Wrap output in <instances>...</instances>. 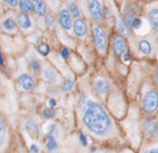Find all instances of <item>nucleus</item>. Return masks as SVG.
I'll use <instances>...</instances> for the list:
<instances>
[{
	"label": "nucleus",
	"mask_w": 158,
	"mask_h": 153,
	"mask_svg": "<svg viewBox=\"0 0 158 153\" xmlns=\"http://www.w3.org/2000/svg\"><path fill=\"white\" fill-rule=\"evenodd\" d=\"M80 107L83 111V123L90 133L100 138L109 137L112 133L114 121L102 105L83 95L80 97Z\"/></svg>",
	"instance_id": "nucleus-1"
},
{
	"label": "nucleus",
	"mask_w": 158,
	"mask_h": 153,
	"mask_svg": "<svg viewBox=\"0 0 158 153\" xmlns=\"http://www.w3.org/2000/svg\"><path fill=\"white\" fill-rule=\"evenodd\" d=\"M91 35H93V41L95 43V47L100 53H106L107 46H109V39H107V33L100 23H96L91 28Z\"/></svg>",
	"instance_id": "nucleus-2"
},
{
	"label": "nucleus",
	"mask_w": 158,
	"mask_h": 153,
	"mask_svg": "<svg viewBox=\"0 0 158 153\" xmlns=\"http://www.w3.org/2000/svg\"><path fill=\"white\" fill-rule=\"evenodd\" d=\"M142 111L152 116L158 111V91L156 89H149L143 96L142 100Z\"/></svg>",
	"instance_id": "nucleus-3"
},
{
	"label": "nucleus",
	"mask_w": 158,
	"mask_h": 153,
	"mask_svg": "<svg viewBox=\"0 0 158 153\" xmlns=\"http://www.w3.org/2000/svg\"><path fill=\"white\" fill-rule=\"evenodd\" d=\"M141 128L146 138L153 139L158 137V121L153 116H146L141 121Z\"/></svg>",
	"instance_id": "nucleus-4"
},
{
	"label": "nucleus",
	"mask_w": 158,
	"mask_h": 153,
	"mask_svg": "<svg viewBox=\"0 0 158 153\" xmlns=\"http://www.w3.org/2000/svg\"><path fill=\"white\" fill-rule=\"evenodd\" d=\"M111 49L116 57H122L128 51V43L126 39V36L121 33H116L111 41Z\"/></svg>",
	"instance_id": "nucleus-5"
},
{
	"label": "nucleus",
	"mask_w": 158,
	"mask_h": 153,
	"mask_svg": "<svg viewBox=\"0 0 158 153\" xmlns=\"http://www.w3.org/2000/svg\"><path fill=\"white\" fill-rule=\"evenodd\" d=\"M104 7L105 6L102 5V0H89V14L96 23H101L104 21Z\"/></svg>",
	"instance_id": "nucleus-6"
},
{
	"label": "nucleus",
	"mask_w": 158,
	"mask_h": 153,
	"mask_svg": "<svg viewBox=\"0 0 158 153\" xmlns=\"http://www.w3.org/2000/svg\"><path fill=\"white\" fill-rule=\"evenodd\" d=\"M57 20L60 25V27L64 30V31H70L73 30V16L70 15V12L68 11V9L65 7H62L58 10L57 12Z\"/></svg>",
	"instance_id": "nucleus-7"
},
{
	"label": "nucleus",
	"mask_w": 158,
	"mask_h": 153,
	"mask_svg": "<svg viewBox=\"0 0 158 153\" xmlns=\"http://www.w3.org/2000/svg\"><path fill=\"white\" fill-rule=\"evenodd\" d=\"M17 85L22 89V90H25V91H31V90H33L35 89V85H36V81H35V79L31 76V75H28V74H21L19 78H17Z\"/></svg>",
	"instance_id": "nucleus-8"
},
{
	"label": "nucleus",
	"mask_w": 158,
	"mask_h": 153,
	"mask_svg": "<svg viewBox=\"0 0 158 153\" xmlns=\"http://www.w3.org/2000/svg\"><path fill=\"white\" fill-rule=\"evenodd\" d=\"M137 48H138L139 53L143 54V56H146V57H151L154 53L153 43L148 38H141L137 42Z\"/></svg>",
	"instance_id": "nucleus-9"
},
{
	"label": "nucleus",
	"mask_w": 158,
	"mask_h": 153,
	"mask_svg": "<svg viewBox=\"0 0 158 153\" xmlns=\"http://www.w3.org/2000/svg\"><path fill=\"white\" fill-rule=\"evenodd\" d=\"M73 31H74V33H75L77 37H85L88 28H86V23H85V21H84L81 17L74 20V23H73Z\"/></svg>",
	"instance_id": "nucleus-10"
},
{
	"label": "nucleus",
	"mask_w": 158,
	"mask_h": 153,
	"mask_svg": "<svg viewBox=\"0 0 158 153\" xmlns=\"http://www.w3.org/2000/svg\"><path fill=\"white\" fill-rule=\"evenodd\" d=\"M42 76L46 81L48 83H57L58 81V73L57 70L51 67V65H46L42 70Z\"/></svg>",
	"instance_id": "nucleus-11"
},
{
	"label": "nucleus",
	"mask_w": 158,
	"mask_h": 153,
	"mask_svg": "<svg viewBox=\"0 0 158 153\" xmlns=\"http://www.w3.org/2000/svg\"><path fill=\"white\" fill-rule=\"evenodd\" d=\"M94 90H95L96 95H99L101 97H105L109 93V83L104 79H98L94 83Z\"/></svg>",
	"instance_id": "nucleus-12"
},
{
	"label": "nucleus",
	"mask_w": 158,
	"mask_h": 153,
	"mask_svg": "<svg viewBox=\"0 0 158 153\" xmlns=\"http://www.w3.org/2000/svg\"><path fill=\"white\" fill-rule=\"evenodd\" d=\"M17 25L22 30H25V31L31 30L32 28V20H31L30 15L28 14H25V12H20L17 15Z\"/></svg>",
	"instance_id": "nucleus-13"
},
{
	"label": "nucleus",
	"mask_w": 158,
	"mask_h": 153,
	"mask_svg": "<svg viewBox=\"0 0 158 153\" xmlns=\"http://www.w3.org/2000/svg\"><path fill=\"white\" fill-rule=\"evenodd\" d=\"M148 21L156 33H158V7H151L147 12Z\"/></svg>",
	"instance_id": "nucleus-14"
},
{
	"label": "nucleus",
	"mask_w": 158,
	"mask_h": 153,
	"mask_svg": "<svg viewBox=\"0 0 158 153\" xmlns=\"http://www.w3.org/2000/svg\"><path fill=\"white\" fill-rule=\"evenodd\" d=\"M32 4H33V10H35V14L37 16H46L48 12H47V5L44 2V0H32Z\"/></svg>",
	"instance_id": "nucleus-15"
},
{
	"label": "nucleus",
	"mask_w": 158,
	"mask_h": 153,
	"mask_svg": "<svg viewBox=\"0 0 158 153\" xmlns=\"http://www.w3.org/2000/svg\"><path fill=\"white\" fill-rule=\"evenodd\" d=\"M67 9H68V11L70 12V15H72L74 19L81 17L80 7H79V5L77 4L75 0H67Z\"/></svg>",
	"instance_id": "nucleus-16"
},
{
	"label": "nucleus",
	"mask_w": 158,
	"mask_h": 153,
	"mask_svg": "<svg viewBox=\"0 0 158 153\" xmlns=\"http://www.w3.org/2000/svg\"><path fill=\"white\" fill-rule=\"evenodd\" d=\"M6 138H7V126H6V121H5V118L0 115V149L5 146Z\"/></svg>",
	"instance_id": "nucleus-17"
},
{
	"label": "nucleus",
	"mask_w": 158,
	"mask_h": 153,
	"mask_svg": "<svg viewBox=\"0 0 158 153\" xmlns=\"http://www.w3.org/2000/svg\"><path fill=\"white\" fill-rule=\"evenodd\" d=\"M1 26L4 28V31L6 32H15L17 30V23L15 22V20H12L11 17H5L2 21H1Z\"/></svg>",
	"instance_id": "nucleus-18"
},
{
	"label": "nucleus",
	"mask_w": 158,
	"mask_h": 153,
	"mask_svg": "<svg viewBox=\"0 0 158 153\" xmlns=\"http://www.w3.org/2000/svg\"><path fill=\"white\" fill-rule=\"evenodd\" d=\"M23 128H25L26 132H27L30 136H32V137H37L38 133H40L38 126H37L33 121H30V120L25 121V123H23Z\"/></svg>",
	"instance_id": "nucleus-19"
},
{
	"label": "nucleus",
	"mask_w": 158,
	"mask_h": 153,
	"mask_svg": "<svg viewBox=\"0 0 158 153\" xmlns=\"http://www.w3.org/2000/svg\"><path fill=\"white\" fill-rule=\"evenodd\" d=\"M19 6H20L21 11L25 12V14H28L30 15V14L35 12L32 0H19Z\"/></svg>",
	"instance_id": "nucleus-20"
},
{
	"label": "nucleus",
	"mask_w": 158,
	"mask_h": 153,
	"mask_svg": "<svg viewBox=\"0 0 158 153\" xmlns=\"http://www.w3.org/2000/svg\"><path fill=\"white\" fill-rule=\"evenodd\" d=\"M46 147L49 152H56L58 149V143H57V139L54 136L47 133L46 136Z\"/></svg>",
	"instance_id": "nucleus-21"
},
{
	"label": "nucleus",
	"mask_w": 158,
	"mask_h": 153,
	"mask_svg": "<svg viewBox=\"0 0 158 153\" xmlns=\"http://www.w3.org/2000/svg\"><path fill=\"white\" fill-rule=\"evenodd\" d=\"M135 17H136V16H135L133 14H131L130 11H126V12L122 15V20H123V22H125L127 30L130 31V33H131V31L133 30V20H135Z\"/></svg>",
	"instance_id": "nucleus-22"
},
{
	"label": "nucleus",
	"mask_w": 158,
	"mask_h": 153,
	"mask_svg": "<svg viewBox=\"0 0 158 153\" xmlns=\"http://www.w3.org/2000/svg\"><path fill=\"white\" fill-rule=\"evenodd\" d=\"M116 28H117V32L121 33V35H123V36L130 35V31L127 30V27H126V25H125V22L122 20V16L121 17L120 16L116 17Z\"/></svg>",
	"instance_id": "nucleus-23"
},
{
	"label": "nucleus",
	"mask_w": 158,
	"mask_h": 153,
	"mask_svg": "<svg viewBox=\"0 0 158 153\" xmlns=\"http://www.w3.org/2000/svg\"><path fill=\"white\" fill-rule=\"evenodd\" d=\"M60 89H62V91H64V93L72 91V90L74 89V81L70 80V79H64V80L62 81V84H60Z\"/></svg>",
	"instance_id": "nucleus-24"
},
{
	"label": "nucleus",
	"mask_w": 158,
	"mask_h": 153,
	"mask_svg": "<svg viewBox=\"0 0 158 153\" xmlns=\"http://www.w3.org/2000/svg\"><path fill=\"white\" fill-rule=\"evenodd\" d=\"M28 65H30V69H31L33 73L38 74V73L41 72V63H40L37 59H35V58L30 59V62H28Z\"/></svg>",
	"instance_id": "nucleus-25"
},
{
	"label": "nucleus",
	"mask_w": 158,
	"mask_h": 153,
	"mask_svg": "<svg viewBox=\"0 0 158 153\" xmlns=\"http://www.w3.org/2000/svg\"><path fill=\"white\" fill-rule=\"evenodd\" d=\"M127 7H128V10H127V11H130V12H131V14H133L135 16H137V15L139 14V11H141L139 6H138L135 1H130V2H128V5H127Z\"/></svg>",
	"instance_id": "nucleus-26"
},
{
	"label": "nucleus",
	"mask_w": 158,
	"mask_h": 153,
	"mask_svg": "<svg viewBox=\"0 0 158 153\" xmlns=\"http://www.w3.org/2000/svg\"><path fill=\"white\" fill-rule=\"evenodd\" d=\"M42 115H43V117H46V118H53V117L56 116V111H54V109H52V107H46V109L42 110Z\"/></svg>",
	"instance_id": "nucleus-27"
},
{
	"label": "nucleus",
	"mask_w": 158,
	"mask_h": 153,
	"mask_svg": "<svg viewBox=\"0 0 158 153\" xmlns=\"http://www.w3.org/2000/svg\"><path fill=\"white\" fill-rule=\"evenodd\" d=\"M54 23H56V20H54V16H53V14H47L46 15V25H47V27H49V28H53L54 27Z\"/></svg>",
	"instance_id": "nucleus-28"
},
{
	"label": "nucleus",
	"mask_w": 158,
	"mask_h": 153,
	"mask_svg": "<svg viewBox=\"0 0 158 153\" xmlns=\"http://www.w3.org/2000/svg\"><path fill=\"white\" fill-rule=\"evenodd\" d=\"M37 51H38L42 56H47V54L49 53L51 48H49L48 44H43V46H37Z\"/></svg>",
	"instance_id": "nucleus-29"
},
{
	"label": "nucleus",
	"mask_w": 158,
	"mask_h": 153,
	"mask_svg": "<svg viewBox=\"0 0 158 153\" xmlns=\"http://www.w3.org/2000/svg\"><path fill=\"white\" fill-rule=\"evenodd\" d=\"M142 19L139 16H136L135 20H133V30H139L142 27Z\"/></svg>",
	"instance_id": "nucleus-30"
},
{
	"label": "nucleus",
	"mask_w": 158,
	"mask_h": 153,
	"mask_svg": "<svg viewBox=\"0 0 158 153\" xmlns=\"http://www.w3.org/2000/svg\"><path fill=\"white\" fill-rule=\"evenodd\" d=\"M79 142L83 147H88V139H86V136L80 131L79 132Z\"/></svg>",
	"instance_id": "nucleus-31"
},
{
	"label": "nucleus",
	"mask_w": 158,
	"mask_h": 153,
	"mask_svg": "<svg viewBox=\"0 0 158 153\" xmlns=\"http://www.w3.org/2000/svg\"><path fill=\"white\" fill-rule=\"evenodd\" d=\"M111 17H112L111 10H110L107 6H105V7H104V20L109 21V20H111Z\"/></svg>",
	"instance_id": "nucleus-32"
},
{
	"label": "nucleus",
	"mask_w": 158,
	"mask_h": 153,
	"mask_svg": "<svg viewBox=\"0 0 158 153\" xmlns=\"http://www.w3.org/2000/svg\"><path fill=\"white\" fill-rule=\"evenodd\" d=\"M144 153H158V142L154 143L153 146L148 147V148L144 151Z\"/></svg>",
	"instance_id": "nucleus-33"
},
{
	"label": "nucleus",
	"mask_w": 158,
	"mask_h": 153,
	"mask_svg": "<svg viewBox=\"0 0 158 153\" xmlns=\"http://www.w3.org/2000/svg\"><path fill=\"white\" fill-rule=\"evenodd\" d=\"M69 54H70V51H69L67 47H63V48L60 49V57H62L63 59H67V58L69 57Z\"/></svg>",
	"instance_id": "nucleus-34"
},
{
	"label": "nucleus",
	"mask_w": 158,
	"mask_h": 153,
	"mask_svg": "<svg viewBox=\"0 0 158 153\" xmlns=\"http://www.w3.org/2000/svg\"><path fill=\"white\" fill-rule=\"evenodd\" d=\"M48 133L56 137V136L58 134V128H57V125H51V126H49V128H48Z\"/></svg>",
	"instance_id": "nucleus-35"
},
{
	"label": "nucleus",
	"mask_w": 158,
	"mask_h": 153,
	"mask_svg": "<svg viewBox=\"0 0 158 153\" xmlns=\"http://www.w3.org/2000/svg\"><path fill=\"white\" fill-rule=\"evenodd\" d=\"M121 58H122V60H123L125 63H130V62H131V59H132V54H131V52H130V51H127V52H126Z\"/></svg>",
	"instance_id": "nucleus-36"
},
{
	"label": "nucleus",
	"mask_w": 158,
	"mask_h": 153,
	"mask_svg": "<svg viewBox=\"0 0 158 153\" xmlns=\"http://www.w3.org/2000/svg\"><path fill=\"white\" fill-rule=\"evenodd\" d=\"M4 2H5L7 6H10V7H16V6H19V0H4Z\"/></svg>",
	"instance_id": "nucleus-37"
},
{
	"label": "nucleus",
	"mask_w": 158,
	"mask_h": 153,
	"mask_svg": "<svg viewBox=\"0 0 158 153\" xmlns=\"http://www.w3.org/2000/svg\"><path fill=\"white\" fill-rule=\"evenodd\" d=\"M153 81L156 85H158V64L156 65V68L153 70Z\"/></svg>",
	"instance_id": "nucleus-38"
},
{
	"label": "nucleus",
	"mask_w": 158,
	"mask_h": 153,
	"mask_svg": "<svg viewBox=\"0 0 158 153\" xmlns=\"http://www.w3.org/2000/svg\"><path fill=\"white\" fill-rule=\"evenodd\" d=\"M48 105H49V107L54 109V106L57 105V100H56V99H53V97H51V99H49V101H48Z\"/></svg>",
	"instance_id": "nucleus-39"
},
{
	"label": "nucleus",
	"mask_w": 158,
	"mask_h": 153,
	"mask_svg": "<svg viewBox=\"0 0 158 153\" xmlns=\"http://www.w3.org/2000/svg\"><path fill=\"white\" fill-rule=\"evenodd\" d=\"M30 151H31L32 153H38V152H40V149H38V147H37L36 144H30Z\"/></svg>",
	"instance_id": "nucleus-40"
},
{
	"label": "nucleus",
	"mask_w": 158,
	"mask_h": 153,
	"mask_svg": "<svg viewBox=\"0 0 158 153\" xmlns=\"http://www.w3.org/2000/svg\"><path fill=\"white\" fill-rule=\"evenodd\" d=\"M57 91H58V90H57V88H54V86H51V88L48 89V94H49V96H53Z\"/></svg>",
	"instance_id": "nucleus-41"
},
{
	"label": "nucleus",
	"mask_w": 158,
	"mask_h": 153,
	"mask_svg": "<svg viewBox=\"0 0 158 153\" xmlns=\"http://www.w3.org/2000/svg\"><path fill=\"white\" fill-rule=\"evenodd\" d=\"M89 152H90V153H95V152H96V147H95V146H91Z\"/></svg>",
	"instance_id": "nucleus-42"
},
{
	"label": "nucleus",
	"mask_w": 158,
	"mask_h": 153,
	"mask_svg": "<svg viewBox=\"0 0 158 153\" xmlns=\"http://www.w3.org/2000/svg\"><path fill=\"white\" fill-rule=\"evenodd\" d=\"M0 65H4V59H2V53L0 51Z\"/></svg>",
	"instance_id": "nucleus-43"
},
{
	"label": "nucleus",
	"mask_w": 158,
	"mask_h": 153,
	"mask_svg": "<svg viewBox=\"0 0 158 153\" xmlns=\"http://www.w3.org/2000/svg\"><path fill=\"white\" fill-rule=\"evenodd\" d=\"M130 1H135V2H136V0H130Z\"/></svg>",
	"instance_id": "nucleus-44"
}]
</instances>
